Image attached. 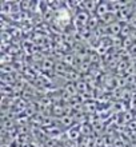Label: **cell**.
<instances>
[{
    "mask_svg": "<svg viewBox=\"0 0 136 147\" xmlns=\"http://www.w3.org/2000/svg\"><path fill=\"white\" fill-rule=\"evenodd\" d=\"M97 15H100V16H104L108 13V4H105V3H100L99 5H97Z\"/></svg>",
    "mask_w": 136,
    "mask_h": 147,
    "instance_id": "cell-1",
    "label": "cell"
},
{
    "mask_svg": "<svg viewBox=\"0 0 136 147\" xmlns=\"http://www.w3.org/2000/svg\"><path fill=\"white\" fill-rule=\"evenodd\" d=\"M101 19H103V20H108V23H111L109 20H115V15H113V13H108V15L101 16Z\"/></svg>",
    "mask_w": 136,
    "mask_h": 147,
    "instance_id": "cell-2",
    "label": "cell"
}]
</instances>
